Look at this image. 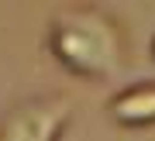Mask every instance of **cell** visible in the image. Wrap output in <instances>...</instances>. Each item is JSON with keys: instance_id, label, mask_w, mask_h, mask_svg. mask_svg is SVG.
I'll use <instances>...</instances> for the list:
<instances>
[{"instance_id": "6da1fadb", "label": "cell", "mask_w": 155, "mask_h": 141, "mask_svg": "<svg viewBox=\"0 0 155 141\" xmlns=\"http://www.w3.org/2000/svg\"><path fill=\"white\" fill-rule=\"evenodd\" d=\"M45 48L66 72L90 83H104L124 69L127 38L121 21L93 4L62 7L48 17Z\"/></svg>"}, {"instance_id": "7a4b0ae2", "label": "cell", "mask_w": 155, "mask_h": 141, "mask_svg": "<svg viewBox=\"0 0 155 141\" xmlns=\"http://www.w3.org/2000/svg\"><path fill=\"white\" fill-rule=\"evenodd\" d=\"M72 120V100L66 93L17 100L0 114V141H62Z\"/></svg>"}, {"instance_id": "3957f363", "label": "cell", "mask_w": 155, "mask_h": 141, "mask_svg": "<svg viewBox=\"0 0 155 141\" xmlns=\"http://www.w3.org/2000/svg\"><path fill=\"white\" fill-rule=\"evenodd\" d=\"M107 114L121 127H152L155 124V79L127 83L107 100Z\"/></svg>"}, {"instance_id": "277c9868", "label": "cell", "mask_w": 155, "mask_h": 141, "mask_svg": "<svg viewBox=\"0 0 155 141\" xmlns=\"http://www.w3.org/2000/svg\"><path fill=\"white\" fill-rule=\"evenodd\" d=\"M152 55H155V38H152Z\"/></svg>"}]
</instances>
